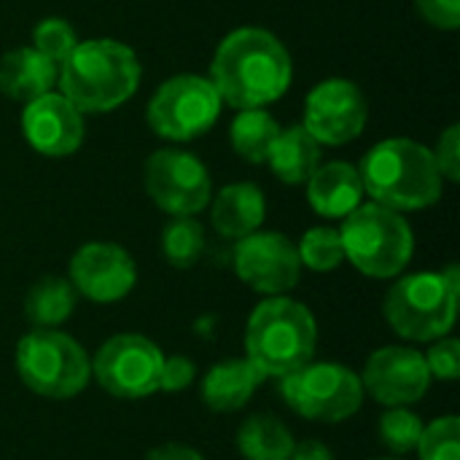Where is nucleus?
<instances>
[{"label": "nucleus", "mask_w": 460, "mask_h": 460, "mask_svg": "<svg viewBox=\"0 0 460 460\" xmlns=\"http://www.w3.org/2000/svg\"><path fill=\"white\" fill-rule=\"evenodd\" d=\"M294 78L288 49L261 27L229 32L213 57L210 84L232 108H264L286 94Z\"/></svg>", "instance_id": "1"}, {"label": "nucleus", "mask_w": 460, "mask_h": 460, "mask_svg": "<svg viewBox=\"0 0 460 460\" xmlns=\"http://www.w3.org/2000/svg\"><path fill=\"white\" fill-rule=\"evenodd\" d=\"M358 175L372 202L396 213L431 208L442 199L445 189L431 148L407 137H388L369 148L358 164Z\"/></svg>", "instance_id": "2"}, {"label": "nucleus", "mask_w": 460, "mask_h": 460, "mask_svg": "<svg viewBox=\"0 0 460 460\" xmlns=\"http://www.w3.org/2000/svg\"><path fill=\"white\" fill-rule=\"evenodd\" d=\"M57 81L62 94L81 113H108L135 94L140 84V62L135 51L119 40H78L59 62Z\"/></svg>", "instance_id": "3"}, {"label": "nucleus", "mask_w": 460, "mask_h": 460, "mask_svg": "<svg viewBox=\"0 0 460 460\" xmlns=\"http://www.w3.org/2000/svg\"><path fill=\"white\" fill-rule=\"evenodd\" d=\"M318 323L307 305L291 296H264L245 323V358L264 377H286L315 358Z\"/></svg>", "instance_id": "4"}, {"label": "nucleus", "mask_w": 460, "mask_h": 460, "mask_svg": "<svg viewBox=\"0 0 460 460\" xmlns=\"http://www.w3.org/2000/svg\"><path fill=\"white\" fill-rule=\"evenodd\" d=\"M458 299L460 270L458 264H450L442 272L399 278L383 299V315L402 340L434 342L453 332Z\"/></svg>", "instance_id": "5"}, {"label": "nucleus", "mask_w": 460, "mask_h": 460, "mask_svg": "<svg viewBox=\"0 0 460 460\" xmlns=\"http://www.w3.org/2000/svg\"><path fill=\"white\" fill-rule=\"evenodd\" d=\"M16 375L27 391L67 402L92 383V356L59 329H32L16 342Z\"/></svg>", "instance_id": "6"}, {"label": "nucleus", "mask_w": 460, "mask_h": 460, "mask_svg": "<svg viewBox=\"0 0 460 460\" xmlns=\"http://www.w3.org/2000/svg\"><path fill=\"white\" fill-rule=\"evenodd\" d=\"M345 261L361 275L375 280H391L404 272L412 259L415 237L407 218L385 205H358L342 218L340 226Z\"/></svg>", "instance_id": "7"}, {"label": "nucleus", "mask_w": 460, "mask_h": 460, "mask_svg": "<svg viewBox=\"0 0 460 460\" xmlns=\"http://www.w3.org/2000/svg\"><path fill=\"white\" fill-rule=\"evenodd\" d=\"M280 396L291 412L313 423H345L364 404L361 375L345 364L310 361L280 377Z\"/></svg>", "instance_id": "8"}, {"label": "nucleus", "mask_w": 460, "mask_h": 460, "mask_svg": "<svg viewBox=\"0 0 460 460\" xmlns=\"http://www.w3.org/2000/svg\"><path fill=\"white\" fill-rule=\"evenodd\" d=\"M218 113L221 97L216 86L210 84V78L191 73L167 78L154 92L146 108L148 127L159 137L175 143H186L205 135L218 121Z\"/></svg>", "instance_id": "9"}, {"label": "nucleus", "mask_w": 460, "mask_h": 460, "mask_svg": "<svg viewBox=\"0 0 460 460\" xmlns=\"http://www.w3.org/2000/svg\"><path fill=\"white\" fill-rule=\"evenodd\" d=\"M162 358V348L146 334H113L92 356V377L113 399H148L159 391Z\"/></svg>", "instance_id": "10"}, {"label": "nucleus", "mask_w": 460, "mask_h": 460, "mask_svg": "<svg viewBox=\"0 0 460 460\" xmlns=\"http://www.w3.org/2000/svg\"><path fill=\"white\" fill-rule=\"evenodd\" d=\"M143 186L151 202L170 216H197L210 202L208 167L189 151H154L143 167Z\"/></svg>", "instance_id": "11"}, {"label": "nucleus", "mask_w": 460, "mask_h": 460, "mask_svg": "<svg viewBox=\"0 0 460 460\" xmlns=\"http://www.w3.org/2000/svg\"><path fill=\"white\" fill-rule=\"evenodd\" d=\"M237 278L261 296H283L302 278L296 243L280 232H253L234 245Z\"/></svg>", "instance_id": "12"}, {"label": "nucleus", "mask_w": 460, "mask_h": 460, "mask_svg": "<svg viewBox=\"0 0 460 460\" xmlns=\"http://www.w3.org/2000/svg\"><path fill=\"white\" fill-rule=\"evenodd\" d=\"M431 383L426 356L407 345H385L369 353L361 372L364 394L383 407H412L429 394Z\"/></svg>", "instance_id": "13"}, {"label": "nucleus", "mask_w": 460, "mask_h": 460, "mask_svg": "<svg viewBox=\"0 0 460 460\" xmlns=\"http://www.w3.org/2000/svg\"><path fill=\"white\" fill-rule=\"evenodd\" d=\"M367 97L348 78L321 81L305 100V129L321 146H345L367 127Z\"/></svg>", "instance_id": "14"}, {"label": "nucleus", "mask_w": 460, "mask_h": 460, "mask_svg": "<svg viewBox=\"0 0 460 460\" xmlns=\"http://www.w3.org/2000/svg\"><path fill=\"white\" fill-rule=\"evenodd\" d=\"M67 280L78 296L97 305H113L135 288L137 267L135 259L116 243H86L73 253Z\"/></svg>", "instance_id": "15"}, {"label": "nucleus", "mask_w": 460, "mask_h": 460, "mask_svg": "<svg viewBox=\"0 0 460 460\" xmlns=\"http://www.w3.org/2000/svg\"><path fill=\"white\" fill-rule=\"evenodd\" d=\"M22 135L40 156H70L84 143V113L65 94H40L24 102Z\"/></svg>", "instance_id": "16"}, {"label": "nucleus", "mask_w": 460, "mask_h": 460, "mask_svg": "<svg viewBox=\"0 0 460 460\" xmlns=\"http://www.w3.org/2000/svg\"><path fill=\"white\" fill-rule=\"evenodd\" d=\"M264 375L248 358H226L213 364L199 385V399L210 412H240L259 391Z\"/></svg>", "instance_id": "17"}, {"label": "nucleus", "mask_w": 460, "mask_h": 460, "mask_svg": "<svg viewBox=\"0 0 460 460\" xmlns=\"http://www.w3.org/2000/svg\"><path fill=\"white\" fill-rule=\"evenodd\" d=\"M358 167L348 162H329L307 178V202L323 218H345L364 199Z\"/></svg>", "instance_id": "18"}, {"label": "nucleus", "mask_w": 460, "mask_h": 460, "mask_svg": "<svg viewBox=\"0 0 460 460\" xmlns=\"http://www.w3.org/2000/svg\"><path fill=\"white\" fill-rule=\"evenodd\" d=\"M57 73L59 65L43 57L38 49L19 46L0 57V92L11 100L30 102L54 89Z\"/></svg>", "instance_id": "19"}, {"label": "nucleus", "mask_w": 460, "mask_h": 460, "mask_svg": "<svg viewBox=\"0 0 460 460\" xmlns=\"http://www.w3.org/2000/svg\"><path fill=\"white\" fill-rule=\"evenodd\" d=\"M267 202L256 183H229L216 194L213 202V226L221 237L240 240L264 224Z\"/></svg>", "instance_id": "20"}, {"label": "nucleus", "mask_w": 460, "mask_h": 460, "mask_svg": "<svg viewBox=\"0 0 460 460\" xmlns=\"http://www.w3.org/2000/svg\"><path fill=\"white\" fill-rule=\"evenodd\" d=\"M267 162L278 181L288 186L307 183V178L321 167V143L305 127L280 129Z\"/></svg>", "instance_id": "21"}, {"label": "nucleus", "mask_w": 460, "mask_h": 460, "mask_svg": "<svg viewBox=\"0 0 460 460\" xmlns=\"http://www.w3.org/2000/svg\"><path fill=\"white\" fill-rule=\"evenodd\" d=\"M234 445L245 460H291L296 439L278 415L256 412L240 423Z\"/></svg>", "instance_id": "22"}, {"label": "nucleus", "mask_w": 460, "mask_h": 460, "mask_svg": "<svg viewBox=\"0 0 460 460\" xmlns=\"http://www.w3.org/2000/svg\"><path fill=\"white\" fill-rule=\"evenodd\" d=\"M75 302H78V294L67 278L46 275L30 286L24 296V318L35 329H57L73 315Z\"/></svg>", "instance_id": "23"}, {"label": "nucleus", "mask_w": 460, "mask_h": 460, "mask_svg": "<svg viewBox=\"0 0 460 460\" xmlns=\"http://www.w3.org/2000/svg\"><path fill=\"white\" fill-rule=\"evenodd\" d=\"M280 127L278 121L261 111V108H245L237 113V119L232 121V148L240 159L251 162V164H261L270 156V148L278 137Z\"/></svg>", "instance_id": "24"}, {"label": "nucleus", "mask_w": 460, "mask_h": 460, "mask_svg": "<svg viewBox=\"0 0 460 460\" xmlns=\"http://www.w3.org/2000/svg\"><path fill=\"white\" fill-rule=\"evenodd\" d=\"M162 256L175 270H189L202 259L205 229L194 216H172L162 229Z\"/></svg>", "instance_id": "25"}, {"label": "nucleus", "mask_w": 460, "mask_h": 460, "mask_svg": "<svg viewBox=\"0 0 460 460\" xmlns=\"http://www.w3.org/2000/svg\"><path fill=\"white\" fill-rule=\"evenodd\" d=\"M296 253H299L302 267H307L313 272H334L345 261L340 229H332V226L307 229L296 245Z\"/></svg>", "instance_id": "26"}, {"label": "nucleus", "mask_w": 460, "mask_h": 460, "mask_svg": "<svg viewBox=\"0 0 460 460\" xmlns=\"http://www.w3.org/2000/svg\"><path fill=\"white\" fill-rule=\"evenodd\" d=\"M423 426V418L410 407H385L377 423V434L391 456H410L418 447Z\"/></svg>", "instance_id": "27"}, {"label": "nucleus", "mask_w": 460, "mask_h": 460, "mask_svg": "<svg viewBox=\"0 0 460 460\" xmlns=\"http://www.w3.org/2000/svg\"><path fill=\"white\" fill-rule=\"evenodd\" d=\"M415 453L420 460H460L458 415H442V418L426 423Z\"/></svg>", "instance_id": "28"}, {"label": "nucleus", "mask_w": 460, "mask_h": 460, "mask_svg": "<svg viewBox=\"0 0 460 460\" xmlns=\"http://www.w3.org/2000/svg\"><path fill=\"white\" fill-rule=\"evenodd\" d=\"M75 43H78L75 30L70 27V22H65L59 16H46L32 30V49H38L54 65H59L75 49Z\"/></svg>", "instance_id": "29"}, {"label": "nucleus", "mask_w": 460, "mask_h": 460, "mask_svg": "<svg viewBox=\"0 0 460 460\" xmlns=\"http://www.w3.org/2000/svg\"><path fill=\"white\" fill-rule=\"evenodd\" d=\"M426 356V367L431 380L439 383H456L460 377V342L456 337L434 340Z\"/></svg>", "instance_id": "30"}, {"label": "nucleus", "mask_w": 460, "mask_h": 460, "mask_svg": "<svg viewBox=\"0 0 460 460\" xmlns=\"http://www.w3.org/2000/svg\"><path fill=\"white\" fill-rule=\"evenodd\" d=\"M197 380V364L183 356V353H172L162 358V369H159V391L164 394H178L186 391L191 383Z\"/></svg>", "instance_id": "31"}, {"label": "nucleus", "mask_w": 460, "mask_h": 460, "mask_svg": "<svg viewBox=\"0 0 460 460\" xmlns=\"http://www.w3.org/2000/svg\"><path fill=\"white\" fill-rule=\"evenodd\" d=\"M431 154H434V159H437V167H439L442 178H447V181L458 183L460 181V127L458 124H450V127L442 132V137H439V143H437V148H434Z\"/></svg>", "instance_id": "32"}, {"label": "nucleus", "mask_w": 460, "mask_h": 460, "mask_svg": "<svg viewBox=\"0 0 460 460\" xmlns=\"http://www.w3.org/2000/svg\"><path fill=\"white\" fill-rule=\"evenodd\" d=\"M415 8L437 30L460 27V0H415Z\"/></svg>", "instance_id": "33"}, {"label": "nucleus", "mask_w": 460, "mask_h": 460, "mask_svg": "<svg viewBox=\"0 0 460 460\" xmlns=\"http://www.w3.org/2000/svg\"><path fill=\"white\" fill-rule=\"evenodd\" d=\"M143 460H205V456L189 445H181V442H167V445H159L154 450L146 453Z\"/></svg>", "instance_id": "34"}, {"label": "nucleus", "mask_w": 460, "mask_h": 460, "mask_svg": "<svg viewBox=\"0 0 460 460\" xmlns=\"http://www.w3.org/2000/svg\"><path fill=\"white\" fill-rule=\"evenodd\" d=\"M291 460H334V453L321 439H305L294 445Z\"/></svg>", "instance_id": "35"}, {"label": "nucleus", "mask_w": 460, "mask_h": 460, "mask_svg": "<svg viewBox=\"0 0 460 460\" xmlns=\"http://www.w3.org/2000/svg\"><path fill=\"white\" fill-rule=\"evenodd\" d=\"M372 460H404V458H396V456H394V458H372Z\"/></svg>", "instance_id": "36"}]
</instances>
